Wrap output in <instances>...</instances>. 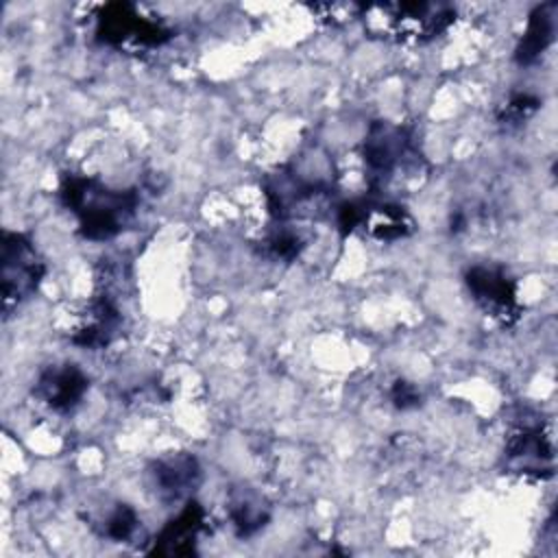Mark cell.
Wrapping results in <instances>:
<instances>
[{"instance_id":"6da1fadb","label":"cell","mask_w":558,"mask_h":558,"mask_svg":"<svg viewBox=\"0 0 558 558\" xmlns=\"http://www.w3.org/2000/svg\"><path fill=\"white\" fill-rule=\"evenodd\" d=\"M61 205L76 218L83 240L105 242L120 235L137 216L140 194L131 187H111L87 174H63Z\"/></svg>"},{"instance_id":"7a4b0ae2","label":"cell","mask_w":558,"mask_h":558,"mask_svg":"<svg viewBox=\"0 0 558 558\" xmlns=\"http://www.w3.org/2000/svg\"><path fill=\"white\" fill-rule=\"evenodd\" d=\"M333 194V163L314 150L264 181V196L275 222L314 216Z\"/></svg>"},{"instance_id":"3957f363","label":"cell","mask_w":558,"mask_h":558,"mask_svg":"<svg viewBox=\"0 0 558 558\" xmlns=\"http://www.w3.org/2000/svg\"><path fill=\"white\" fill-rule=\"evenodd\" d=\"M364 28L384 39L427 44L456 22V9L445 2H384L362 7Z\"/></svg>"},{"instance_id":"277c9868","label":"cell","mask_w":558,"mask_h":558,"mask_svg":"<svg viewBox=\"0 0 558 558\" xmlns=\"http://www.w3.org/2000/svg\"><path fill=\"white\" fill-rule=\"evenodd\" d=\"M414 135L390 120H373L362 140V161L371 190L377 194L397 177L418 166Z\"/></svg>"},{"instance_id":"5b68a950","label":"cell","mask_w":558,"mask_h":558,"mask_svg":"<svg viewBox=\"0 0 558 558\" xmlns=\"http://www.w3.org/2000/svg\"><path fill=\"white\" fill-rule=\"evenodd\" d=\"M46 277V259L35 242L20 231H2L0 238V283L2 314L9 318L35 296Z\"/></svg>"},{"instance_id":"8992f818","label":"cell","mask_w":558,"mask_h":558,"mask_svg":"<svg viewBox=\"0 0 558 558\" xmlns=\"http://www.w3.org/2000/svg\"><path fill=\"white\" fill-rule=\"evenodd\" d=\"M94 37L116 50L144 52L163 46L172 37V31L133 2H109L96 13Z\"/></svg>"},{"instance_id":"52a82bcc","label":"cell","mask_w":558,"mask_h":558,"mask_svg":"<svg viewBox=\"0 0 558 558\" xmlns=\"http://www.w3.org/2000/svg\"><path fill=\"white\" fill-rule=\"evenodd\" d=\"M340 231H362L377 242H397L414 233V218L410 211L392 201H349L338 207L336 214Z\"/></svg>"},{"instance_id":"ba28073f","label":"cell","mask_w":558,"mask_h":558,"mask_svg":"<svg viewBox=\"0 0 558 558\" xmlns=\"http://www.w3.org/2000/svg\"><path fill=\"white\" fill-rule=\"evenodd\" d=\"M506 471L525 477L554 475V442L538 418H521L504 442Z\"/></svg>"},{"instance_id":"9c48e42d","label":"cell","mask_w":558,"mask_h":558,"mask_svg":"<svg viewBox=\"0 0 558 558\" xmlns=\"http://www.w3.org/2000/svg\"><path fill=\"white\" fill-rule=\"evenodd\" d=\"M464 283L475 305L499 325H514L521 316L517 283L506 268L495 264H475L464 272Z\"/></svg>"},{"instance_id":"30bf717a","label":"cell","mask_w":558,"mask_h":558,"mask_svg":"<svg viewBox=\"0 0 558 558\" xmlns=\"http://www.w3.org/2000/svg\"><path fill=\"white\" fill-rule=\"evenodd\" d=\"M148 477L159 501L185 504L201 486L203 469L196 456L187 451H172L150 462Z\"/></svg>"},{"instance_id":"8fae6325","label":"cell","mask_w":558,"mask_h":558,"mask_svg":"<svg viewBox=\"0 0 558 558\" xmlns=\"http://www.w3.org/2000/svg\"><path fill=\"white\" fill-rule=\"evenodd\" d=\"M122 327V314L116 301L107 294H94L78 312L70 327V342L85 351L109 347Z\"/></svg>"},{"instance_id":"7c38bea8","label":"cell","mask_w":558,"mask_h":558,"mask_svg":"<svg viewBox=\"0 0 558 558\" xmlns=\"http://www.w3.org/2000/svg\"><path fill=\"white\" fill-rule=\"evenodd\" d=\"M89 377L85 371L72 362L46 366L33 386V397L52 412H72L87 395Z\"/></svg>"},{"instance_id":"4fadbf2b","label":"cell","mask_w":558,"mask_h":558,"mask_svg":"<svg viewBox=\"0 0 558 558\" xmlns=\"http://www.w3.org/2000/svg\"><path fill=\"white\" fill-rule=\"evenodd\" d=\"M207 527L205 508L192 497L181 510L159 530L148 554L153 556H192L196 554V543Z\"/></svg>"},{"instance_id":"5bb4252c","label":"cell","mask_w":558,"mask_h":558,"mask_svg":"<svg viewBox=\"0 0 558 558\" xmlns=\"http://www.w3.org/2000/svg\"><path fill=\"white\" fill-rule=\"evenodd\" d=\"M227 517L240 538H251L268 525L270 508L257 490L248 486H235L227 497Z\"/></svg>"},{"instance_id":"9a60e30c","label":"cell","mask_w":558,"mask_h":558,"mask_svg":"<svg viewBox=\"0 0 558 558\" xmlns=\"http://www.w3.org/2000/svg\"><path fill=\"white\" fill-rule=\"evenodd\" d=\"M556 33V4L545 2L534 7V11L527 17L525 31L514 48V61L519 65H532L536 63L543 52L551 46Z\"/></svg>"},{"instance_id":"2e32d148","label":"cell","mask_w":558,"mask_h":558,"mask_svg":"<svg viewBox=\"0 0 558 558\" xmlns=\"http://www.w3.org/2000/svg\"><path fill=\"white\" fill-rule=\"evenodd\" d=\"M89 521H92L89 523L92 530L100 538H107L111 543H131L137 538L142 530V521L137 512L124 501H116L107 506L105 510L96 512Z\"/></svg>"},{"instance_id":"e0dca14e","label":"cell","mask_w":558,"mask_h":558,"mask_svg":"<svg viewBox=\"0 0 558 558\" xmlns=\"http://www.w3.org/2000/svg\"><path fill=\"white\" fill-rule=\"evenodd\" d=\"M310 242V231L296 222H275L262 238V253L275 262H294Z\"/></svg>"},{"instance_id":"ac0fdd59","label":"cell","mask_w":558,"mask_h":558,"mask_svg":"<svg viewBox=\"0 0 558 558\" xmlns=\"http://www.w3.org/2000/svg\"><path fill=\"white\" fill-rule=\"evenodd\" d=\"M538 98L534 94H527V92H517L512 94L506 105L499 109L497 113V120L499 124L504 126H519L521 122H525L530 116H534V111L538 109Z\"/></svg>"},{"instance_id":"d6986e66","label":"cell","mask_w":558,"mask_h":558,"mask_svg":"<svg viewBox=\"0 0 558 558\" xmlns=\"http://www.w3.org/2000/svg\"><path fill=\"white\" fill-rule=\"evenodd\" d=\"M390 401L399 410H410V408H416L421 403V392L416 390L414 384H410L405 379H397L390 388Z\"/></svg>"}]
</instances>
